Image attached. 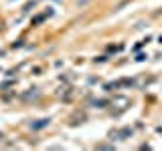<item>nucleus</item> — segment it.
I'll list each match as a JSON object with an SVG mask.
<instances>
[{"instance_id":"f257e3e1","label":"nucleus","mask_w":162,"mask_h":151,"mask_svg":"<svg viewBox=\"0 0 162 151\" xmlns=\"http://www.w3.org/2000/svg\"><path fill=\"white\" fill-rule=\"evenodd\" d=\"M130 135H132V129H122V131H112V133H109L112 141H124V139H128Z\"/></svg>"},{"instance_id":"f03ea898","label":"nucleus","mask_w":162,"mask_h":151,"mask_svg":"<svg viewBox=\"0 0 162 151\" xmlns=\"http://www.w3.org/2000/svg\"><path fill=\"white\" fill-rule=\"evenodd\" d=\"M49 123H51L49 119H39V121H33V123H31V129H33V131H39V129H45Z\"/></svg>"},{"instance_id":"7ed1b4c3","label":"nucleus","mask_w":162,"mask_h":151,"mask_svg":"<svg viewBox=\"0 0 162 151\" xmlns=\"http://www.w3.org/2000/svg\"><path fill=\"white\" fill-rule=\"evenodd\" d=\"M37 97H39V91H37V89H31V93H24L23 95L24 101H31V99H37Z\"/></svg>"},{"instance_id":"20e7f679","label":"nucleus","mask_w":162,"mask_h":151,"mask_svg":"<svg viewBox=\"0 0 162 151\" xmlns=\"http://www.w3.org/2000/svg\"><path fill=\"white\" fill-rule=\"evenodd\" d=\"M109 101H105V99H95V101H93V105L95 107H104V105H108Z\"/></svg>"},{"instance_id":"39448f33","label":"nucleus","mask_w":162,"mask_h":151,"mask_svg":"<svg viewBox=\"0 0 162 151\" xmlns=\"http://www.w3.org/2000/svg\"><path fill=\"white\" fill-rule=\"evenodd\" d=\"M160 42H162V36H160Z\"/></svg>"}]
</instances>
